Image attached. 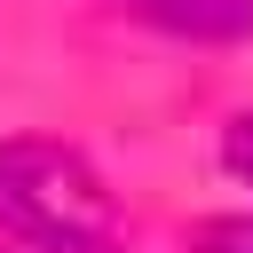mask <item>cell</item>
I'll list each match as a JSON object with an SVG mask.
<instances>
[{
  "mask_svg": "<svg viewBox=\"0 0 253 253\" xmlns=\"http://www.w3.org/2000/svg\"><path fill=\"white\" fill-rule=\"evenodd\" d=\"M190 253H253V213H237V221H213V229H198V245Z\"/></svg>",
  "mask_w": 253,
  "mask_h": 253,
  "instance_id": "277c9868",
  "label": "cell"
},
{
  "mask_svg": "<svg viewBox=\"0 0 253 253\" xmlns=\"http://www.w3.org/2000/svg\"><path fill=\"white\" fill-rule=\"evenodd\" d=\"M126 8L182 40H245L253 32V0H126Z\"/></svg>",
  "mask_w": 253,
  "mask_h": 253,
  "instance_id": "7a4b0ae2",
  "label": "cell"
},
{
  "mask_svg": "<svg viewBox=\"0 0 253 253\" xmlns=\"http://www.w3.org/2000/svg\"><path fill=\"white\" fill-rule=\"evenodd\" d=\"M221 166L253 190V111H245V119H229V134H221Z\"/></svg>",
  "mask_w": 253,
  "mask_h": 253,
  "instance_id": "3957f363",
  "label": "cell"
},
{
  "mask_svg": "<svg viewBox=\"0 0 253 253\" xmlns=\"http://www.w3.org/2000/svg\"><path fill=\"white\" fill-rule=\"evenodd\" d=\"M0 229L32 253H126V206L55 134L0 142Z\"/></svg>",
  "mask_w": 253,
  "mask_h": 253,
  "instance_id": "6da1fadb",
  "label": "cell"
}]
</instances>
